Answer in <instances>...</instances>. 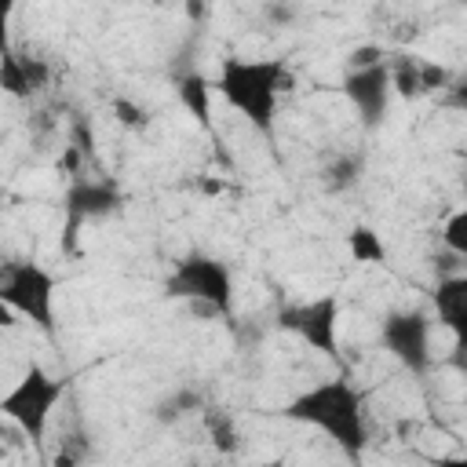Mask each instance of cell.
I'll list each match as a JSON object with an SVG mask.
<instances>
[{
    "label": "cell",
    "mask_w": 467,
    "mask_h": 467,
    "mask_svg": "<svg viewBox=\"0 0 467 467\" xmlns=\"http://www.w3.org/2000/svg\"><path fill=\"white\" fill-rule=\"evenodd\" d=\"M285 416L306 427H317L321 434H328L332 445H339L347 456H361L368 431H365V409H361V394L347 376H332L321 379L306 390H299L288 405Z\"/></svg>",
    "instance_id": "6da1fadb"
},
{
    "label": "cell",
    "mask_w": 467,
    "mask_h": 467,
    "mask_svg": "<svg viewBox=\"0 0 467 467\" xmlns=\"http://www.w3.org/2000/svg\"><path fill=\"white\" fill-rule=\"evenodd\" d=\"M285 84L288 66L281 58H226L215 77V91L226 99V106H234L259 131L274 128Z\"/></svg>",
    "instance_id": "7a4b0ae2"
},
{
    "label": "cell",
    "mask_w": 467,
    "mask_h": 467,
    "mask_svg": "<svg viewBox=\"0 0 467 467\" xmlns=\"http://www.w3.org/2000/svg\"><path fill=\"white\" fill-rule=\"evenodd\" d=\"M164 296L175 303H193L197 310H215L219 317L234 314V274L223 259L193 252L179 259L164 281Z\"/></svg>",
    "instance_id": "3957f363"
},
{
    "label": "cell",
    "mask_w": 467,
    "mask_h": 467,
    "mask_svg": "<svg viewBox=\"0 0 467 467\" xmlns=\"http://www.w3.org/2000/svg\"><path fill=\"white\" fill-rule=\"evenodd\" d=\"M55 274L33 259L7 263L0 270V299L7 310L22 314L44 336H55Z\"/></svg>",
    "instance_id": "277c9868"
},
{
    "label": "cell",
    "mask_w": 467,
    "mask_h": 467,
    "mask_svg": "<svg viewBox=\"0 0 467 467\" xmlns=\"http://www.w3.org/2000/svg\"><path fill=\"white\" fill-rule=\"evenodd\" d=\"M66 383L55 379L51 372H44L40 365H29L22 372V379L0 398V412L22 427V434L29 441H44V431H47V420L62 398Z\"/></svg>",
    "instance_id": "5b68a950"
},
{
    "label": "cell",
    "mask_w": 467,
    "mask_h": 467,
    "mask_svg": "<svg viewBox=\"0 0 467 467\" xmlns=\"http://www.w3.org/2000/svg\"><path fill=\"white\" fill-rule=\"evenodd\" d=\"M120 204H124V193L117 190V182H109V179H73L69 190L62 193V237H66V248L73 252L77 248V234L88 223L120 212Z\"/></svg>",
    "instance_id": "8992f818"
},
{
    "label": "cell",
    "mask_w": 467,
    "mask_h": 467,
    "mask_svg": "<svg viewBox=\"0 0 467 467\" xmlns=\"http://www.w3.org/2000/svg\"><path fill=\"white\" fill-rule=\"evenodd\" d=\"M379 347L412 376L431 368V321L420 310H390L379 321Z\"/></svg>",
    "instance_id": "52a82bcc"
},
{
    "label": "cell",
    "mask_w": 467,
    "mask_h": 467,
    "mask_svg": "<svg viewBox=\"0 0 467 467\" xmlns=\"http://www.w3.org/2000/svg\"><path fill=\"white\" fill-rule=\"evenodd\" d=\"M277 328L296 332L306 347L336 358L339 347V299L336 296H317L306 303H288L277 310Z\"/></svg>",
    "instance_id": "ba28073f"
},
{
    "label": "cell",
    "mask_w": 467,
    "mask_h": 467,
    "mask_svg": "<svg viewBox=\"0 0 467 467\" xmlns=\"http://www.w3.org/2000/svg\"><path fill=\"white\" fill-rule=\"evenodd\" d=\"M390 91H394V80H390L387 62H376V66H365V69H347V77H343V95H347V102L354 106V113L365 128L383 124L387 106H390Z\"/></svg>",
    "instance_id": "9c48e42d"
},
{
    "label": "cell",
    "mask_w": 467,
    "mask_h": 467,
    "mask_svg": "<svg viewBox=\"0 0 467 467\" xmlns=\"http://www.w3.org/2000/svg\"><path fill=\"white\" fill-rule=\"evenodd\" d=\"M438 325L452 336V361L467 368V274H449L431 292Z\"/></svg>",
    "instance_id": "30bf717a"
},
{
    "label": "cell",
    "mask_w": 467,
    "mask_h": 467,
    "mask_svg": "<svg viewBox=\"0 0 467 467\" xmlns=\"http://www.w3.org/2000/svg\"><path fill=\"white\" fill-rule=\"evenodd\" d=\"M51 77V66L40 62V58H18L15 51L4 55V66H0V88L15 99H29L33 91H40Z\"/></svg>",
    "instance_id": "8fae6325"
},
{
    "label": "cell",
    "mask_w": 467,
    "mask_h": 467,
    "mask_svg": "<svg viewBox=\"0 0 467 467\" xmlns=\"http://www.w3.org/2000/svg\"><path fill=\"white\" fill-rule=\"evenodd\" d=\"M390 80H394V91H401L405 99H416L431 88H441L445 84V69L441 66H431V62H416V58H398L390 66Z\"/></svg>",
    "instance_id": "7c38bea8"
},
{
    "label": "cell",
    "mask_w": 467,
    "mask_h": 467,
    "mask_svg": "<svg viewBox=\"0 0 467 467\" xmlns=\"http://www.w3.org/2000/svg\"><path fill=\"white\" fill-rule=\"evenodd\" d=\"M179 99L193 113V120H201L208 128V120H212V84L201 73H182L179 77Z\"/></svg>",
    "instance_id": "4fadbf2b"
},
{
    "label": "cell",
    "mask_w": 467,
    "mask_h": 467,
    "mask_svg": "<svg viewBox=\"0 0 467 467\" xmlns=\"http://www.w3.org/2000/svg\"><path fill=\"white\" fill-rule=\"evenodd\" d=\"M197 409H204L201 394H197L193 387H179L175 394H168V398H161V401L153 405V416H157L161 423H179L182 416H190V412H197Z\"/></svg>",
    "instance_id": "5bb4252c"
},
{
    "label": "cell",
    "mask_w": 467,
    "mask_h": 467,
    "mask_svg": "<svg viewBox=\"0 0 467 467\" xmlns=\"http://www.w3.org/2000/svg\"><path fill=\"white\" fill-rule=\"evenodd\" d=\"M347 248H350L354 263H383L387 259V248H383V241L372 226H354L347 234Z\"/></svg>",
    "instance_id": "9a60e30c"
},
{
    "label": "cell",
    "mask_w": 467,
    "mask_h": 467,
    "mask_svg": "<svg viewBox=\"0 0 467 467\" xmlns=\"http://www.w3.org/2000/svg\"><path fill=\"white\" fill-rule=\"evenodd\" d=\"M358 175H361V157H350V153L336 157V161L325 168V182H328L332 190H347V186H354Z\"/></svg>",
    "instance_id": "2e32d148"
},
{
    "label": "cell",
    "mask_w": 467,
    "mask_h": 467,
    "mask_svg": "<svg viewBox=\"0 0 467 467\" xmlns=\"http://www.w3.org/2000/svg\"><path fill=\"white\" fill-rule=\"evenodd\" d=\"M441 241H445V248H449L452 255L467 259V208H460V212H452V215L445 219Z\"/></svg>",
    "instance_id": "e0dca14e"
},
{
    "label": "cell",
    "mask_w": 467,
    "mask_h": 467,
    "mask_svg": "<svg viewBox=\"0 0 467 467\" xmlns=\"http://www.w3.org/2000/svg\"><path fill=\"white\" fill-rule=\"evenodd\" d=\"M376 62H387L379 44H365V47H354L347 55V69H365V66H376Z\"/></svg>",
    "instance_id": "ac0fdd59"
},
{
    "label": "cell",
    "mask_w": 467,
    "mask_h": 467,
    "mask_svg": "<svg viewBox=\"0 0 467 467\" xmlns=\"http://www.w3.org/2000/svg\"><path fill=\"white\" fill-rule=\"evenodd\" d=\"M263 18H266L270 26H288V22L296 18V7H288V4H281V0H266V4H263Z\"/></svg>",
    "instance_id": "d6986e66"
},
{
    "label": "cell",
    "mask_w": 467,
    "mask_h": 467,
    "mask_svg": "<svg viewBox=\"0 0 467 467\" xmlns=\"http://www.w3.org/2000/svg\"><path fill=\"white\" fill-rule=\"evenodd\" d=\"M113 113L124 120V124H131V128H139V124H146V113L139 109V106H131L128 99H117L113 102Z\"/></svg>",
    "instance_id": "ffe728a7"
},
{
    "label": "cell",
    "mask_w": 467,
    "mask_h": 467,
    "mask_svg": "<svg viewBox=\"0 0 467 467\" xmlns=\"http://www.w3.org/2000/svg\"><path fill=\"white\" fill-rule=\"evenodd\" d=\"M449 102H452V106H467V84H460V88L449 95Z\"/></svg>",
    "instance_id": "44dd1931"
},
{
    "label": "cell",
    "mask_w": 467,
    "mask_h": 467,
    "mask_svg": "<svg viewBox=\"0 0 467 467\" xmlns=\"http://www.w3.org/2000/svg\"><path fill=\"white\" fill-rule=\"evenodd\" d=\"M452 4H456V7H467V0H452Z\"/></svg>",
    "instance_id": "7402d4cb"
}]
</instances>
